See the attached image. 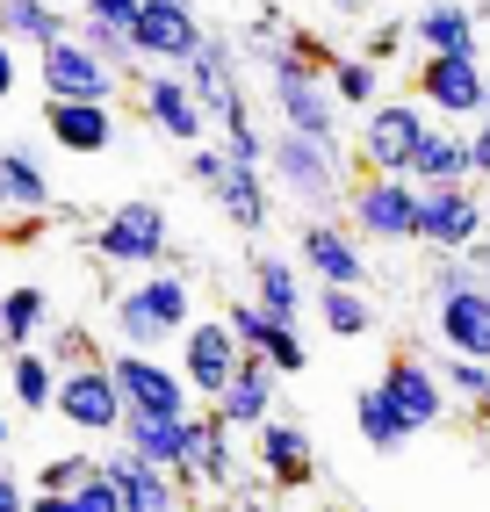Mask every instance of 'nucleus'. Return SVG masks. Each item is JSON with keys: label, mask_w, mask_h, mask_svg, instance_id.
<instances>
[{"label": "nucleus", "mask_w": 490, "mask_h": 512, "mask_svg": "<svg viewBox=\"0 0 490 512\" xmlns=\"http://www.w3.org/2000/svg\"><path fill=\"white\" fill-rule=\"evenodd\" d=\"M433 109L418 94H382L375 109H361V130H354V159L361 174H411V152L426 138Z\"/></svg>", "instance_id": "5"}, {"label": "nucleus", "mask_w": 490, "mask_h": 512, "mask_svg": "<svg viewBox=\"0 0 490 512\" xmlns=\"http://www.w3.org/2000/svg\"><path fill=\"white\" fill-rule=\"evenodd\" d=\"M253 462L274 491H303L310 476H318V448H310V433L289 419V412H274L267 426H253Z\"/></svg>", "instance_id": "19"}, {"label": "nucleus", "mask_w": 490, "mask_h": 512, "mask_svg": "<svg viewBox=\"0 0 490 512\" xmlns=\"http://www.w3.org/2000/svg\"><path fill=\"white\" fill-rule=\"evenodd\" d=\"M310 311H318V325H325L332 339H361V332H375V303H368V289H346V282H318V296H310Z\"/></svg>", "instance_id": "30"}, {"label": "nucleus", "mask_w": 490, "mask_h": 512, "mask_svg": "<svg viewBox=\"0 0 490 512\" xmlns=\"http://www.w3.org/2000/svg\"><path fill=\"white\" fill-rule=\"evenodd\" d=\"M339 217L361 231V246H411V231H418V181L411 174H354Z\"/></svg>", "instance_id": "7"}, {"label": "nucleus", "mask_w": 490, "mask_h": 512, "mask_svg": "<svg viewBox=\"0 0 490 512\" xmlns=\"http://www.w3.org/2000/svg\"><path fill=\"white\" fill-rule=\"evenodd\" d=\"M217 210L238 224V231H267V217H274V188H267V166H253V159H238L231 152V166L217 174Z\"/></svg>", "instance_id": "22"}, {"label": "nucleus", "mask_w": 490, "mask_h": 512, "mask_svg": "<svg viewBox=\"0 0 490 512\" xmlns=\"http://www.w3.org/2000/svg\"><path fill=\"white\" fill-rule=\"evenodd\" d=\"M469 166H476V181H490V109H483L476 130H469Z\"/></svg>", "instance_id": "42"}, {"label": "nucleus", "mask_w": 490, "mask_h": 512, "mask_svg": "<svg viewBox=\"0 0 490 512\" xmlns=\"http://www.w3.org/2000/svg\"><path fill=\"white\" fill-rule=\"evenodd\" d=\"M51 412H58V426H73V433H101V440H116V426H123V390H116L109 361L87 354V361H73V368H58Z\"/></svg>", "instance_id": "10"}, {"label": "nucleus", "mask_w": 490, "mask_h": 512, "mask_svg": "<svg viewBox=\"0 0 490 512\" xmlns=\"http://www.w3.org/2000/svg\"><path fill=\"white\" fill-rule=\"evenodd\" d=\"M37 80H44L51 101H116V87H123L116 65H101V58L80 44V29H65V37H51V44L37 51Z\"/></svg>", "instance_id": "12"}, {"label": "nucleus", "mask_w": 490, "mask_h": 512, "mask_svg": "<svg viewBox=\"0 0 490 512\" xmlns=\"http://www.w3.org/2000/svg\"><path fill=\"white\" fill-rule=\"evenodd\" d=\"M65 22L58 15V0H0V37H8L15 51H44L51 37H65Z\"/></svg>", "instance_id": "28"}, {"label": "nucleus", "mask_w": 490, "mask_h": 512, "mask_svg": "<svg viewBox=\"0 0 490 512\" xmlns=\"http://www.w3.org/2000/svg\"><path fill=\"white\" fill-rule=\"evenodd\" d=\"M44 138L58 152H80V159H101L116 145V109L109 101H51L44 94Z\"/></svg>", "instance_id": "21"}, {"label": "nucleus", "mask_w": 490, "mask_h": 512, "mask_svg": "<svg viewBox=\"0 0 490 512\" xmlns=\"http://www.w3.org/2000/svg\"><path fill=\"white\" fill-rule=\"evenodd\" d=\"M130 44L145 65H188V51L202 44V15L195 0H145L130 22Z\"/></svg>", "instance_id": "14"}, {"label": "nucleus", "mask_w": 490, "mask_h": 512, "mask_svg": "<svg viewBox=\"0 0 490 512\" xmlns=\"http://www.w3.org/2000/svg\"><path fill=\"white\" fill-rule=\"evenodd\" d=\"M260 166H267L274 195H289L303 217H339L346 210V188H354L346 145H318V138H303V130H274Z\"/></svg>", "instance_id": "1"}, {"label": "nucleus", "mask_w": 490, "mask_h": 512, "mask_svg": "<svg viewBox=\"0 0 490 512\" xmlns=\"http://www.w3.org/2000/svg\"><path fill=\"white\" fill-rule=\"evenodd\" d=\"M87 469H94V455H51V462L37 469V491H73Z\"/></svg>", "instance_id": "38"}, {"label": "nucleus", "mask_w": 490, "mask_h": 512, "mask_svg": "<svg viewBox=\"0 0 490 512\" xmlns=\"http://www.w3.org/2000/svg\"><path fill=\"white\" fill-rule=\"evenodd\" d=\"M181 491H231L238 484V448H231V426L202 404V440H195V462L173 476Z\"/></svg>", "instance_id": "24"}, {"label": "nucleus", "mask_w": 490, "mask_h": 512, "mask_svg": "<svg viewBox=\"0 0 490 512\" xmlns=\"http://www.w3.org/2000/svg\"><path fill=\"white\" fill-rule=\"evenodd\" d=\"M224 325L238 332V347H245V354H260L274 375H303V368H310L303 325H289V318H267L260 303H231V311H224Z\"/></svg>", "instance_id": "20"}, {"label": "nucleus", "mask_w": 490, "mask_h": 512, "mask_svg": "<svg viewBox=\"0 0 490 512\" xmlns=\"http://www.w3.org/2000/svg\"><path fill=\"white\" fill-rule=\"evenodd\" d=\"M418 101L440 116V123H476L490 109V73H483V51H426L411 73Z\"/></svg>", "instance_id": "9"}, {"label": "nucleus", "mask_w": 490, "mask_h": 512, "mask_svg": "<svg viewBox=\"0 0 490 512\" xmlns=\"http://www.w3.org/2000/svg\"><path fill=\"white\" fill-rule=\"evenodd\" d=\"M253 303H260L267 318L303 325V311H310V296H303V267H296L289 253H253Z\"/></svg>", "instance_id": "25"}, {"label": "nucleus", "mask_w": 490, "mask_h": 512, "mask_svg": "<svg viewBox=\"0 0 490 512\" xmlns=\"http://www.w3.org/2000/svg\"><path fill=\"white\" fill-rule=\"evenodd\" d=\"M411 44L418 51H483L476 8H462V0H426V8L411 15Z\"/></svg>", "instance_id": "26"}, {"label": "nucleus", "mask_w": 490, "mask_h": 512, "mask_svg": "<svg viewBox=\"0 0 490 512\" xmlns=\"http://www.w3.org/2000/svg\"><path fill=\"white\" fill-rule=\"evenodd\" d=\"M238 332L224 325V311L217 318H195L188 332H181V375H188V390H195V404H209L224 383H231V368H238Z\"/></svg>", "instance_id": "17"}, {"label": "nucleus", "mask_w": 490, "mask_h": 512, "mask_svg": "<svg viewBox=\"0 0 490 512\" xmlns=\"http://www.w3.org/2000/svg\"><path fill=\"white\" fill-rule=\"evenodd\" d=\"M73 29H80V44H87V51H94L101 65H116L123 80H137V65H145V58H137V44H130V29H109V22H94V15H80Z\"/></svg>", "instance_id": "36"}, {"label": "nucleus", "mask_w": 490, "mask_h": 512, "mask_svg": "<svg viewBox=\"0 0 490 512\" xmlns=\"http://www.w3.org/2000/svg\"><path fill=\"white\" fill-rule=\"evenodd\" d=\"M469 267H476V275L490 282V231H483V238H476V246H469Z\"/></svg>", "instance_id": "46"}, {"label": "nucleus", "mask_w": 490, "mask_h": 512, "mask_svg": "<svg viewBox=\"0 0 490 512\" xmlns=\"http://www.w3.org/2000/svg\"><path fill=\"white\" fill-rule=\"evenodd\" d=\"M8 433H15V426H8V419H0V455H8Z\"/></svg>", "instance_id": "48"}, {"label": "nucleus", "mask_w": 490, "mask_h": 512, "mask_svg": "<svg viewBox=\"0 0 490 512\" xmlns=\"http://www.w3.org/2000/svg\"><path fill=\"white\" fill-rule=\"evenodd\" d=\"M65 498H73V512H123V498H116V476L101 469V462H94V469H87V476H80V484L65 491Z\"/></svg>", "instance_id": "37"}, {"label": "nucleus", "mask_w": 490, "mask_h": 512, "mask_svg": "<svg viewBox=\"0 0 490 512\" xmlns=\"http://www.w3.org/2000/svg\"><path fill=\"white\" fill-rule=\"evenodd\" d=\"M22 512H73V498H65V491H29Z\"/></svg>", "instance_id": "45"}, {"label": "nucleus", "mask_w": 490, "mask_h": 512, "mask_svg": "<svg viewBox=\"0 0 490 512\" xmlns=\"http://www.w3.org/2000/svg\"><path fill=\"white\" fill-rule=\"evenodd\" d=\"M490 231V202L476 181H418V231L411 246L426 253H469Z\"/></svg>", "instance_id": "6"}, {"label": "nucleus", "mask_w": 490, "mask_h": 512, "mask_svg": "<svg viewBox=\"0 0 490 512\" xmlns=\"http://www.w3.org/2000/svg\"><path fill=\"white\" fill-rule=\"evenodd\" d=\"M101 469L116 476V498H123V512H181V484H173L166 469L137 462V455H123V448H109V455H101Z\"/></svg>", "instance_id": "23"}, {"label": "nucleus", "mask_w": 490, "mask_h": 512, "mask_svg": "<svg viewBox=\"0 0 490 512\" xmlns=\"http://www.w3.org/2000/svg\"><path fill=\"white\" fill-rule=\"evenodd\" d=\"M87 253H94L101 267H137V275H145V267H159V260L173 253V217H166V202H159V195L116 202V210L94 224Z\"/></svg>", "instance_id": "4"}, {"label": "nucleus", "mask_w": 490, "mask_h": 512, "mask_svg": "<svg viewBox=\"0 0 490 512\" xmlns=\"http://www.w3.org/2000/svg\"><path fill=\"white\" fill-rule=\"evenodd\" d=\"M8 390H15V404L29 419H44L51 412V390H58V361L44 347H15L8 354Z\"/></svg>", "instance_id": "31"}, {"label": "nucleus", "mask_w": 490, "mask_h": 512, "mask_svg": "<svg viewBox=\"0 0 490 512\" xmlns=\"http://www.w3.org/2000/svg\"><path fill=\"white\" fill-rule=\"evenodd\" d=\"M260 80H267V101H274V116H282V130H303V138H318V145H346L339 101L325 87V65H310L303 51L282 44L260 65Z\"/></svg>", "instance_id": "3"}, {"label": "nucleus", "mask_w": 490, "mask_h": 512, "mask_svg": "<svg viewBox=\"0 0 490 512\" xmlns=\"http://www.w3.org/2000/svg\"><path fill=\"white\" fill-rule=\"evenodd\" d=\"M0 231H37L22 210H15V188H8V159H0Z\"/></svg>", "instance_id": "43"}, {"label": "nucleus", "mask_w": 490, "mask_h": 512, "mask_svg": "<svg viewBox=\"0 0 490 512\" xmlns=\"http://www.w3.org/2000/svg\"><path fill=\"white\" fill-rule=\"evenodd\" d=\"M116 347H145V354H166V347H181V332L195 325V282L181 275V267H145L123 296H116Z\"/></svg>", "instance_id": "2"}, {"label": "nucleus", "mask_w": 490, "mask_h": 512, "mask_svg": "<svg viewBox=\"0 0 490 512\" xmlns=\"http://www.w3.org/2000/svg\"><path fill=\"white\" fill-rule=\"evenodd\" d=\"M109 375L123 390V419H181V412H195V390H188L181 361H159L145 347H116Z\"/></svg>", "instance_id": "8"}, {"label": "nucleus", "mask_w": 490, "mask_h": 512, "mask_svg": "<svg viewBox=\"0 0 490 512\" xmlns=\"http://www.w3.org/2000/svg\"><path fill=\"white\" fill-rule=\"evenodd\" d=\"M325 87H332V101L339 109H375L382 101V65L368 58V51H332V65H325Z\"/></svg>", "instance_id": "34"}, {"label": "nucleus", "mask_w": 490, "mask_h": 512, "mask_svg": "<svg viewBox=\"0 0 490 512\" xmlns=\"http://www.w3.org/2000/svg\"><path fill=\"white\" fill-rule=\"evenodd\" d=\"M411 181H476V166H469V130L426 123V138H418V152H411Z\"/></svg>", "instance_id": "27"}, {"label": "nucleus", "mask_w": 490, "mask_h": 512, "mask_svg": "<svg viewBox=\"0 0 490 512\" xmlns=\"http://www.w3.org/2000/svg\"><path fill=\"white\" fill-rule=\"evenodd\" d=\"M296 267H303V275H318V282L368 289V253H361V231H354V224H339V217H303Z\"/></svg>", "instance_id": "13"}, {"label": "nucleus", "mask_w": 490, "mask_h": 512, "mask_svg": "<svg viewBox=\"0 0 490 512\" xmlns=\"http://www.w3.org/2000/svg\"><path fill=\"white\" fill-rule=\"evenodd\" d=\"M137 109H145V123L159 130V138H173V145H202L209 138V109L195 101V87H188V73L181 65H137Z\"/></svg>", "instance_id": "11"}, {"label": "nucleus", "mask_w": 490, "mask_h": 512, "mask_svg": "<svg viewBox=\"0 0 490 512\" xmlns=\"http://www.w3.org/2000/svg\"><path fill=\"white\" fill-rule=\"evenodd\" d=\"M332 15H346V22H354V15H368V0H332Z\"/></svg>", "instance_id": "47"}, {"label": "nucleus", "mask_w": 490, "mask_h": 512, "mask_svg": "<svg viewBox=\"0 0 490 512\" xmlns=\"http://www.w3.org/2000/svg\"><path fill=\"white\" fill-rule=\"evenodd\" d=\"M440 383H447V404H469V412H490V361H469V354H447L433 361Z\"/></svg>", "instance_id": "35"}, {"label": "nucleus", "mask_w": 490, "mask_h": 512, "mask_svg": "<svg viewBox=\"0 0 490 512\" xmlns=\"http://www.w3.org/2000/svg\"><path fill=\"white\" fill-rule=\"evenodd\" d=\"M22 505H29V484H22V469L0 455V512H22Z\"/></svg>", "instance_id": "41"}, {"label": "nucleus", "mask_w": 490, "mask_h": 512, "mask_svg": "<svg viewBox=\"0 0 490 512\" xmlns=\"http://www.w3.org/2000/svg\"><path fill=\"white\" fill-rule=\"evenodd\" d=\"M354 426H361V440L375 455H404L411 448V426H404V412L390 397H382V383H368L361 397H354Z\"/></svg>", "instance_id": "32"}, {"label": "nucleus", "mask_w": 490, "mask_h": 512, "mask_svg": "<svg viewBox=\"0 0 490 512\" xmlns=\"http://www.w3.org/2000/svg\"><path fill=\"white\" fill-rule=\"evenodd\" d=\"M375 383H382V397H390L397 412H404V426H411V433H433V426L447 419V383H440V368H433V361H418V354H390Z\"/></svg>", "instance_id": "15"}, {"label": "nucleus", "mask_w": 490, "mask_h": 512, "mask_svg": "<svg viewBox=\"0 0 490 512\" xmlns=\"http://www.w3.org/2000/svg\"><path fill=\"white\" fill-rule=\"evenodd\" d=\"M15 80H22V65H15V44H8V37H0V101H8V94H15Z\"/></svg>", "instance_id": "44"}, {"label": "nucleus", "mask_w": 490, "mask_h": 512, "mask_svg": "<svg viewBox=\"0 0 490 512\" xmlns=\"http://www.w3.org/2000/svg\"><path fill=\"white\" fill-rule=\"evenodd\" d=\"M44 325H51V296L37 289V282H15L8 296H0V347H37L44 339Z\"/></svg>", "instance_id": "29"}, {"label": "nucleus", "mask_w": 490, "mask_h": 512, "mask_svg": "<svg viewBox=\"0 0 490 512\" xmlns=\"http://www.w3.org/2000/svg\"><path fill=\"white\" fill-rule=\"evenodd\" d=\"M137 8H145V0H87V15H94V22H109V29H130Z\"/></svg>", "instance_id": "40"}, {"label": "nucleus", "mask_w": 490, "mask_h": 512, "mask_svg": "<svg viewBox=\"0 0 490 512\" xmlns=\"http://www.w3.org/2000/svg\"><path fill=\"white\" fill-rule=\"evenodd\" d=\"M274 390H282V375H274L260 354H238L231 383H224L217 397H209V412H217L231 433H253V426H267L274 412H282V397H274Z\"/></svg>", "instance_id": "18"}, {"label": "nucleus", "mask_w": 490, "mask_h": 512, "mask_svg": "<svg viewBox=\"0 0 490 512\" xmlns=\"http://www.w3.org/2000/svg\"><path fill=\"white\" fill-rule=\"evenodd\" d=\"M0 159H8V188H15V210H22L29 224H44V217L58 210V195H51V174L37 166V152H29V145H0Z\"/></svg>", "instance_id": "33"}, {"label": "nucleus", "mask_w": 490, "mask_h": 512, "mask_svg": "<svg viewBox=\"0 0 490 512\" xmlns=\"http://www.w3.org/2000/svg\"><path fill=\"white\" fill-rule=\"evenodd\" d=\"M404 37H411V22H368V37H361V51H368L375 65H390V58L404 51Z\"/></svg>", "instance_id": "39"}, {"label": "nucleus", "mask_w": 490, "mask_h": 512, "mask_svg": "<svg viewBox=\"0 0 490 512\" xmlns=\"http://www.w3.org/2000/svg\"><path fill=\"white\" fill-rule=\"evenodd\" d=\"M195 440H202V404L181 412V419H123L116 426V448L137 455V462H152V469H166V476H181L195 462Z\"/></svg>", "instance_id": "16"}]
</instances>
